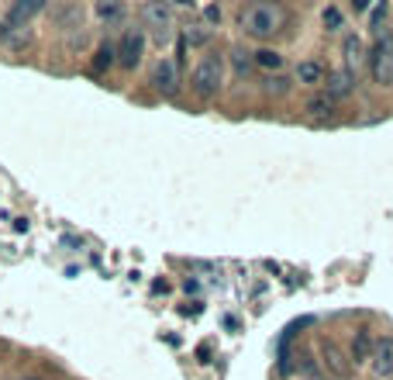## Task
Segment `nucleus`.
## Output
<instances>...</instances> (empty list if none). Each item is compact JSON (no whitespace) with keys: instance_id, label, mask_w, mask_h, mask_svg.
Masks as SVG:
<instances>
[{"instance_id":"nucleus-1","label":"nucleus","mask_w":393,"mask_h":380,"mask_svg":"<svg viewBox=\"0 0 393 380\" xmlns=\"http://www.w3.org/2000/svg\"><path fill=\"white\" fill-rule=\"evenodd\" d=\"M279 11L269 7V4H252V7H245L241 11V28H245V35H252V39H269L279 32Z\"/></svg>"},{"instance_id":"nucleus-2","label":"nucleus","mask_w":393,"mask_h":380,"mask_svg":"<svg viewBox=\"0 0 393 380\" xmlns=\"http://www.w3.org/2000/svg\"><path fill=\"white\" fill-rule=\"evenodd\" d=\"M41 7H45L41 0H14L7 18L0 21V42H18V32L28 28V21L39 14Z\"/></svg>"},{"instance_id":"nucleus-3","label":"nucleus","mask_w":393,"mask_h":380,"mask_svg":"<svg viewBox=\"0 0 393 380\" xmlns=\"http://www.w3.org/2000/svg\"><path fill=\"white\" fill-rule=\"evenodd\" d=\"M225 80V59L221 55H204L194 70V90L200 97H214Z\"/></svg>"},{"instance_id":"nucleus-4","label":"nucleus","mask_w":393,"mask_h":380,"mask_svg":"<svg viewBox=\"0 0 393 380\" xmlns=\"http://www.w3.org/2000/svg\"><path fill=\"white\" fill-rule=\"evenodd\" d=\"M369 73L380 86H393V39H380L369 48Z\"/></svg>"},{"instance_id":"nucleus-5","label":"nucleus","mask_w":393,"mask_h":380,"mask_svg":"<svg viewBox=\"0 0 393 380\" xmlns=\"http://www.w3.org/2000/svg\"><path fill=\"white\" fill-rule=\"evenodd\" d=\"M142 52H145V32L142 28H131L124 39H121V48H118V59L124 70H135L142 63Z\"/></svg>"},{"instance_id":"nucleus-6","label":"nucleus","mask_w":393,"mask_h":380,"mask_svg":"<svg viewBox=\"0 0 393 380\" xmlns=\"http://www.w3.org/2000/svg\"><path fill=\"white\" fill-rule=\"evenodd\" d=\"M142 14H145V21L156 28L159 42H162V39H169V21H173V14H169V7H166V4H145V7H142Z\"/></svg>"},{"instance_id":"nucleus-7","label":"nucleus","mask_w":393,"mask_h":380,"mask_svg":"<svg viewBox=\"0 0 393 380\" xmlns=\"http://www.w3.org/2000/svg\"><path fill=\"white\" fill-rule=\"evenodd\" d=\"M156 86L166 93V97L180 90V70H176L173 59H162V63L156 66Z\"/></svg>"},{"instance_id":"nucleus-8","label":"nucleus","mask_w":393,"mask_h":380,"mask_svg":"<svg viewBox=\"0 0 393 380\" xmlns=\"http://www.w3.org/2000/svg\"><path fill=\"white\" fill-rule=\"evenodd\" d=\"M369 363H373V370H376L380 377H390L393 374V339H380V342H376Z\"/></svg>"},{"instance_id":"nucleus-9","label":"nucleus","mask_w":393,"mask_h":380,"mask_svg":"<svg viewBox=\"0 0 393 380\" xmlns=\"http://www.w3.org/2000/svg\"><path fill=\"white\" fill-rule=\"evenodd\" d=\"M366 45H362V39L359 35H345V73H359L362 70V63H366Z\"/></svg>"},{"instance_id":"nucleus-10","label":"nucleus","mask_w":393,"mask_h":380,"mask_svg":"<svg viewBox=\"0 0 393 380\" xmlns=\"http://www.w3.org/2000/svg\"><path fill=\"white\" fill-rule=\"evenodd\" d=\"M373 349H376V339L369 329H359L352 339V360L355 363H366V360H373Z\"/></svg>"},{"instance_id":"nucleus-11","label":"nucleus","mask_w":393,"mask_h":380,"mask_svg":"<svg viewBox=\"0 0 393 380\" xmlns=\"http://www.w3.org/2000/svg\"><path fill=\"white\" fill-rule=\"evenodd\" d=\"M352 86H355L352 73H342V70H338V73H331V77H328V97H331V100L349 97V93H352Z\"/></svg>"},{"instance_id":"nucleus-12","label":"nucleus","mask_w":393,"mask_h":380,"mask_svg":"<svg viewBox=\"0 0 393 380\" xmlns=\"http://www.w3.org/2000/svg\"><path fill=\"white\" fill-rule=\"evenodd\" d=\"M297 80L314 86V84H324V80H328V73H324V66H321L317 59H307V63H300V66H297Z\"/></svg>"},{"instance_id":"nucleus-13","label":"nucleus","mask_w":393,"mask_h":380,"mask_svg":"<svg viewBox=\"0 0 393 380\" xmlns=\"http://www.w3.org/2000/svg\"><path fill=\"white\" fill-rule=\"evenodd\" d=\"M307 114H311V118H331V114H335V100H331L328 93L311 97V100H307Z\"/></svg>"},{"instance_id":"nucleus-14","label":"nucleus","mask_w":393,"mask_h":380,"mask_svg":"<svg viewBox=\"0 0 393 380\" xmlns=\"http://www.w3.org/2000/svg\"><path fill=\"white\" fill-rule=\"evenodd\" d=\"M255 66H262V70H279V66H283V55L273 52V48H259V52H255Z\"/></svg>"},{"instance_id":"nucleus-15","label":"nucleus","mask_w":393,"mask_h":380,"mask_svg":"<svg viewBox=\"0 0 393 380\" xmlns=\"http://www.w3.org/2000/svg\"><path fill=\"white\" fill-rule=\"evenodd\" d=\"M321 18H324V28H328V32H342V25H345V18H342L338 7H324Z\"/></svg>"},{"instance_id":"nucleus-16","label":"nucleus","mask_w":393,"mask_h":380,"mask_svg":"<svg viewBox=\"0 0 393 380\" xmlns=\"http://www.w3.org/2000/svg\"><path fill=\"white\" fill-rule=\"evenodd\" d=\"M111 63H114V48H111V45H100V48H97V59H93V70L100 73V70H107Z\"/></svg>"},{"instance_id":"nucleus-17","label":"nucleus","mask_w":393,"mask_h":380,"mask_svg":"<svg viewBox=\"0 0 393 380\" xmlns=\"http://www.w3.org/2000/svg\"><path fill=\"white\" fill-rule=\"evenodd\" d=\"M97 18H104V21H118L121 18V4H107V0H100V4H97Z\"/></svg>"},{"instance_id":"nucleus-18","label":"nucleus","mask_w":393,"mask_h":380,"mask_svg":"<svg viewBox=\"0 0 393 380\" xmlns=\"http://www.w3.org/2000/svg\"><path fill=\"white\" fill-rule=\"evenodd\" d=\"M232 55H235V70H238V73H245V70L255 63V59H248V52H241V48H238V52H232Z\"/></svg>"},{"instance_id":"nucleus-19","label":"nucleus","mask_w":393,"mask_h":380,"mask_svg":"<svg viewBox=\"0 0 393 380\" xmlns=\"http://www.w3.org/2000/svg\"><path fill=\"white\" fill-rule=\"evenodd\" d=\"M187 42H190V45H204V42H207V32H204V28H194V32H187Z\"/></svg>"},{"instance_id":"nucleus-20","label":"nucleus","mask_w":393,"mask_h":380,"mask_svg":"<svg viewBox=\"0 0 393 380\" xmlns=\"http://www.w3.org/2000/svg\"><path fill=\"white\" fill-rule=\"evenodd\" d=\"M383 14H387V4H380V7L373 11V21H369V25H373L376 32H380V25H383Z\"/></svg>"},{"instance_id":"nucleus-21","label":"nucleus","mask_w":393,"mask_h":380,"mask_svg":"<svg viewBox=\"0 0 393 380\" xmlns=\"http://www.w3.org/2000/svg\"><path fill=\"white\" fill-rule=\"evenodd\" d=\"M324 353H328V363H331V370H335V374H345V367H342V363H338V356H335V349H331V346H328V349H324Z\"/></svg>"},{"instance_id":"nucleus-22","label":"nucleus","mask_w":393,"mask_h":380,"mask_svg":"<svg viewBox=\"0 0 393 380\" xmlns=\"http://www.w3.org/2000/svg\"><path fill=\"white\" fill-rule=\"evenodd\" d=\"M269 90H273V93H283V90H290V80H283V77H273V80H269Z\"/></svg>"},{"instance_id":"nucleus-23","label":"nucleus","mask_w":393,"mask_h":380,"mask_svg":"<svg viewBox=\"0 0 393 380\" xmlns=\"http://www.w3.org/2000/svg\"><path fill=\"white\" fill-rule=\"evenodd\" d=\"M25 380H41V377H25Z\"/></svg>"}]
</instances>
